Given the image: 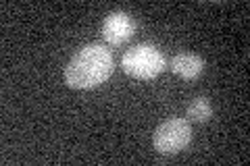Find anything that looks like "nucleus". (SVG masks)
Wrapping results in <instances>:
<instances>
[{"mask_svg":"<svg viewBox=\"0 0 250 166\" xmlns=\"http://www.w3.org/2000/svg\"><path fill=\"white\" fill-rule=\"evenodd\" d=\"M136 34V23L125 11H113L103 21V36L111 46H121L129 42Z\"/></svg>","mask_w":250,"mask_h":166,"instance_id":"obj_4","label":"nucleus"},{"mask_svg":"<svg viewBox=\"0 0 250 166\" xmlns=\"http://www.w3.org/2000/svg\"><path fill=\"white\" fill-rule=\"evenodd\" d=\"M188 116L196 123H207L210 116H213V106L207 98H196L188 106Z\"/></svg>","mask_w":250,"mask_h":166,"instance_id":"obj_6","label":"nucleus"},{"mask_svg":"<svg viewBox=\"0 0 250 166\" xmlns=\"http://www.w3.org/2000/svg\"><path fill=\"white\" fill-rule=\"evenodd\" d=\"M123 71L136 79H154L165 69V54L154 44H136L125 52L121 60Z\"/></svg>","mask_w":250,"mask_h":166,"instance_id":"obj_2","label":"nucleus"},{"mask_svg":"<svg viewBox=\"0 0 250 166\" xmlns=\"http://www.w3.org/2000/svg\"><path fill=\"white\" fill-rule=\"evenodd\" d=\"M171 69L182 79H196L202 73V69H205V60H202L198 54L179 52V54H175V58L171 60Z\"/></svg>","mask_w":250,"mask_h":166,"instance_id":"obj_5","label":"nucleus"},{"mask_svg":"<svg viewBox=\"0 0 250 166\" xmlns=\"http://www.w3.org/2000/svg\"><path fill=\"white\" fill-rule=\"evenodd\" d=\"M115 60L103 44H88L77 50L65 67V83L75 90H90L113 75Z\"/></svg>","mask_w":250,"mask_h":166,"instance_id":"obj_1","label":"nucleus"},{"mask_svg":"<svg viewBox=\"0 0 250 166\" xmlns=\"http://www.w3.org/2000/svg\"><path fill=\"white\" fill-rule=\"evenodd\" d=\"M192 141V127L186 118H169L161 123L152 135V146L159 154H177Z\"/></svg>","mask_w":250,"mask_h":166,"instance_id":"obj_3","label":"nucleus"}]
</instances>
